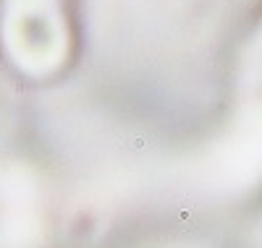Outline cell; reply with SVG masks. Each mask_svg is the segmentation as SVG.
I'll use <instances>...</instances> for the list:
<instances>
[{
	"label": "cell",
	"mask_w": 262,
	"mask_h": 248,
	"mask_svg": "<svg viewBox=\"0 0 262 248\" xmlns=\"http://www.w3.org/2000/svg\"><path fill=\"white\" fill-rule=\"evenodd\" d=\"M200 172L205 186L223 193L249 191L262 180V29L242 60L231 118L210 141Z\"/></svg>",
	"instance_id": "obj_1"
},
{
	"label": "cell",
	"mask_w": 262,
	"mask_h": 248,
	"mask_svg": "<svg viewBox=\"0 0 262 248\" xmlns=\"http://www.w3.org/2000/svg\"><path fill=\"white\" fill-rule=\"evenodd\" d=\"M0 39L8 60L24 76H55L71 47L63 0H3Z\"/></svg>",
	"instance_id": "obj_2"
}]
</instances>
